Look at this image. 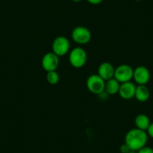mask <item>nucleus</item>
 Segmentation results:
<instances>
[{
    "mask_svg": "<svg viewBox=\"0 0 153 153\" xmlns=\"http://www.w3.org/2000/svg\"><path fill=\"white\" fill-rule=\"evenodd\" d=\"M134 69L128 64H123L115 68L114 77L120 83L128 82L133 79Z\"/></svg>",
    "mask_w": 153,
    "mask_h": 153,
    "instance_id": "5",
    "label": "nucleus"
},
{
    "mask_svg": "<svg viewBox=\"0 0 153 153\" xmlns=\"http://www.w3.org/2000/svg\"><path fill=\"white\" fill-rule=\"evenodd\" d=\"M150 120L146 114H138L134 119V125L137 128L146 131L148 129L150 125Z\"/></svg>",
    "mask_w": 153,
    "mask_h": 153,
    "instance_id": "13",
    "label": "nucleus"
},
{
    "mask_svg": "<svg viewBox=\"0 0 153 153\" xmlns=\"http://www.w3.org/2000/svg\"><path fill=\"white\" fill-rule=\"evenodd\" d=\"M133 1H136V2H139V1H141V0H133Z\"/></svg>",
    "mask_w": 153,
    "mask_h": 153,
    "instance_id": "21",
    "label": "nucleus"
},
{
    "mask_svg": "<svg viewBox=\"0 0 153 153\" xmlns=\"http://www.w3.org/2000/svg\"><path fill=\"white\" fill-rule=\"evenodd\" d=\"M136 87L137 86H135L134 83L131 81L123 83L120 84V90H119L118 93L120 94V97L123 99H131V98L134 97Z\"/></svg>",
    "mask_w": 153,
    "mask_h": 153,
    "instance_id": "9",
    "label": "nucleus"
},
{
    "mask_svg": "<svg viewBox=\"0 0 153 153\" xmlns=\"http://www.w3.org/2000/svg\"><path fill=\"white\" fill-rule=\"evenodd\" d=\"M52 50L53 52L59 57L63 56L70 51V42L65 36L57 37L53 42Z\"/></svg>",
    "mask_w": 153,
    "mask_h": 153,
    "instance_id": "6",
    "label": "nucleus"
},
{
    "mask_svg": "<svg viewBox=\"0 0 153 153\" xmlns=\"http://www.w3.org/2000/svg\"><path fill=\"white\" fill-rule=\"evenodd\" d=\"M134 97L140 102H146L150 97V92L146 85H138L135 90Z\"/></svg>",
    "mask_w": 153,
    "mask_h": 153,
    "instance_id": "11",
    "label": "nucleus"
},
{
    "mask_svg": "<svg viewBox=\"0 0 153 153\" xmlns=\"http://www.w3.org/2000/svg\"><path fill=\"white\" fill-rule=\"evenodd\" d=\"M147 141H148L147 132L137 128L129 130L125 137V143L128 146L132 151L137 152L146 145Z\"/></svg>",
    "mask_w": 153,
    "mask_h": 153,
    "instance_id": "1",
    "label": "nucleus"
},
{
    "mask_svg": "<svg viewBox=\"0 0 153 153\" xmlns=\"http://www.w3.org/2000/svg\"><path fill=\"white\" fill-rule=\"evenodd\" d=\"M137 153H153V149L149 146H145L144 147L141 148L140 149L138 150Z\"/></svg>",
    "mask_w": 153,
    "mask_h": 153,
    "instance_id": "15",
    "label": "nucleus"
},
{
    "mask_svg": "<svg viewBox=\"0 0 153 153\" xmlns=\"http://www.w3.org/2000/svg\"><path fill=\"white\" fill-rule=\"evenodd\" d=\"M146 131H147V134H148V136H149L150 137L153 138V123H150L149 126Z\"/></svg>",
    "mask_w": 153,
    "mask_h": 153,
    "instance_id": "17",
    "label": "nucleus"
},
{
    "mask_svg": "<svg viewBox=\"0 0 153 153\" xmlns=\"http://www.w3.org/2000/svg\"><path fill=\"white\" fill-rule=\"evenodd\" d=\"M115 68L113 65L107 62L100 64L98 68V74L105 81L113 78L114 76Z\"/></svg>",
    "mask_w": 153,
    "mask_h": 153,
    "instance_id": "10",
    "label": "nucleus"
},
{
    "mask_svg": "<svg viewBox=\"0 0 153 153\" xmlns=\"http://www.w3.org/2000/svg\"><path fill=\"white\" fill-rule=\"evenodd\" d=\"M133 79L138 85H146L150 80V72L145 66H138L134 69Z\"/></svg>",
    "mask_w": 153,
    "mask_h": 153,
    "instance_id": "8",
    "label": "nucleus"
},
{
    "mask_svg": "<svg viewBox=\"0 0 153 153\" xmlns=\"http://www.w3.org/2000/svg\"><path fill=\"white\" fill-rule=\"evenodd\" d=\"M87 61V53L81 48H75L71 50L69 54V62L75 68L83 67Z\"/></svg>",
    "mask_w": 153,
    "mask_h": 153,
    "instance_id": "2",
    "label": "nucleus"
},
{
    "mask_svg": "<svg viewBox=\"0 0 153 153\" xmlns=\"http://www.w3.org/2000/svg\"><path fill=\"white\" fill-rule=\"evenodd\" d=\"M59 65V59L53 52L47 53L42 59V68L47 72L56 71Z\"/></svg>",
    "mask_w": 153,
    "mask_h": 153,
    "instance_id": "7",
    "label": "nucleus"
},
{
    "mask_svg": "<svg viewBox=\"0 0 153 153\" xmlns=\"http://www.w3.org/2000/svg\"><path fill=\"white\" fill-rule=\"evenodd\" d=\"M120 84L121 83L118 80H116L114 77H113V78L110 79V80H107L105 82V89H104V91L106 92V93L110 95H116V94L119 92Z\"/></svg>",
    "mask_w": 153,
    "mask_h": 153,
    "instance_id": "12",
    "label": "nucleus"
},
{
    "mask_svg": "<svg viewBox=\"0 0 153 153\" xmlns=\"http://www.w3.org/2000/svg\"><path fill=\"white\" fill-rule=\"evenodd\" d=\"M72 40L78 45H86L91 41L92 33L85 26H76L71 32Z\"/></svg>",
    "mask_w": 153,
    "mask_h": 153,
    "instance_id": "4",
    "label": "nucleus"
},
{
    "mask_svg": "<svg viewBox=\"0 0 153 153\" xmlns=\"http://www.w3.org/2000/svg\"><path fill=\"white\" fill-rule=\"evenodd\" d=\"M120 150V152H121V153H128L129 152L131 151V149L129 148V146L126 143H124L121 145Z\"/></svg>",
    "mask_w": 153,
    "mask_h": 153,
    "instance_id": "16",
    "label": "nucleus"
},
{
    "mask_svg": "<svg viewBox=\"0 0 153 153\" xmlns=\"http://www.w3.org/2000/svg\"><path fill=\"white\" fill-rule=\"evenodd\" d=\"M128 153H137L136 151H132V150H131L130 152H129Z\"/></svg>",
    "mask_w": 153,
    "mask_h": 153,
    "instance_id": "20",
    "label": "nucleus"
},
{
    "mask_svg": "<svg viewBox=\"0 0 153 153\" xmlns=\"http://www.w3.org/2000/svg\"><path fill=\"white\" fill-rule=\"evenodd\" d=\"M71 1H73V2H81L82 0H71Z\"/></svg>",
    "mask_w": 153,
    "mask_h": 153,
    "instance_id": "19",
    "label": "nucleus"
},
{
    "mask_svg": "<svg viewBox=\"0 0 153 153\" xmlns=\"http://www.w3.org/2000/svg\"><path fill=\"white\" fill-rule=\"evenodd\" d=\"M89 3L92 4V5H99L103 2V0H86Z\"/></svg>",
    "mask_w": 153,
    "mask_h": 153,
    "instance_id": "18",
    "label": "nucleus"
},
{
    "mask_svg": "<svg viewBox=\"0 0 153 153\" xmlns=\"http://www.w3.org/2000/svg\"><path fill=\"white\" fill-rule=\"evenodd\" d=\"M86 87L92 94L101 95L104 92L105 80H103L98 74H92L86 80Z\"/></svg>",
    "mask_w": 153,
    "mask_h": 153,
    "instance_id": "3",
    "label": "nucleus"
},
{
    "mask_svg": "<svg viewBox=\"0 0 153 153\" xmlns=\"http://www.w3.org/2000/svg\"><path fill=\"white\" fill-rule=\"evenodd\" d=\"M47 80L51 85H56L59 81V75L56 71H49L47 74Z\"/></svg>",
    "mask_w": 153,
    "mask_h": 153,
    "instance_id": "14",
    "label": "nucleus"
}]
</instances>
